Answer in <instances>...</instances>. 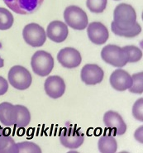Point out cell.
<instances>
[{
	"instance_id": "obj_16",
	"label": "cell",
	"mask_w": 143,
	"mask_h": 153,
	"mask_svg": "<svg viewBox=\"0 0 143 153\" xmlns=\"http://www.w3.org/2000/svg\"><path fill=\"white\" fill-rule=\"evenodd\" d=\"M109 81L112 87L114 89L118 91H125L132 86L133 79L126 71L118 69L113 72Z\"/></svg>"
},
{
	"instance_id": "obj_8",
	"label": "cell",
	"mask_w": 143,
	"mask_h": 153,
	"mask_svg": "<svg viewBox=\"0 0 143 153\" xmlns=\"http://www.w3.org/2000/svg\"><path fill=\"white\" fill-rule=\"evenodd\" d=\"M84 140V136L77 128L67 127L63 128L60 132L61 143L69 149H77L81 146Z\"/></svg>"
},
{
	"instance_id": "obj_11",
	"label": "cell",
	"mask_w": 143,
	"mask_h": 153,
	"mask_svg": "<svg viewBox=\"0 0 143 153\" xmlns=\"http://www.w3.org/2000/svg\"><path fill=\"white\" fill-rule=\"evenodd\" d=\"M104 123L106 128L114 135H123L127 131V125L120 114L114 111H107L104 116Z\"/></svg>"
},
{
	"instance_id": "obj_9",
	"label": "cell",
	"mask_w": 143,
	"mask_h": 153,
	"mask_svg": "<svg viewBox=\"0 0 143 153\" xmlns=\"http://www.w3.org/2000/svg\"><path fill=\"white\" fill-rule=\"evenodd\" d=\"M11 10L18 14H30L36 11L44 0H4Z\"/></svg>"
},
{
	"instance_id": "obj_27",
	"label": "cell",
	"mask_w": 143,
	"mask_h": 153,
	"mask_svg": "<svg viewBox=\"0 0 143 153\" xmlns=\"http://www.w3.org/2000/svg\"><path fill=\"white\" fill-rule=\"evenodd\" d=\"M115 1H119V0H115Z\"/></svg>"
},
{
	"instance_id": "obj_6",
	"label": "cell",
	"mask_w": 143,
	"mask_h": 153,
	"mask_svg": "<svg viewBox=\"0 0 143 153\" xmlns=\"http://www.w3.org/2000/svg\"><path fill=\"white\" fill-rule=\"evenodd\" d=\"M7 78L11 85L19 90L28 89L32 81L30 72L21 65H14L11 68Z\"/></svg>"
},
{
	"instance_id": "obj_20",
	"label": "cell",
	"mask_w": 143,
	"mask_h": 153,
	"mask_svg": "<svg viewBox=\"0 0 143 153\" xmlns=\"http://www.w3.org/2000/svg\"><path fill=\"white\" fill-rule=\"evenodd\" d=\"M133 84L129 88V91L136 94H142L143 92V73L140 72L137 74H134L132 76Z\"/></svg>"
},
{
	"instance_id": "obj_3",
	"label": "cell",
	"mask_w": 143,
	"mask_h": 153,
	"mask_svg": "<svg viewBox=\"0 0 143 153\" xmlns=\"http://www.w3.org/2000/svg\"><path fill=\"white\" fill-rule=\"evenodd\" d=\"M101 57L106 63L114 67L121 68L128 63V56L123 47L116 45H107L101 51Z\"/></svg>"
},
{
	"instance_id": "obj_17",
	"label": "cell",
	"mask_w": 143,
	"mask_h": 153,
	"mask_svg": "<svg viewBox=\"0 0 143 153\" xmlns=\"http://www.w3.org/2000/svg\"><path fill=\"white\" fill-rule=\"evenodd\" d=\"M17 143L7 129L0 126V153H18Z\"/></svg>"
},
{
	"instance_id": "obj_13",
	"label": "cell",
	"mask_w": 143,
	"mask_h": 153,
	"mask_svg": "<svg viewBox=\"0 0 143 153\" xmlns=\"http://www.w3.org/2000/svg\"><path fill=\"white\" fill-rule=\"evenodd\" d=\"M87 33L90 41L95 45H103L109 37L108 30L100 22H91L87 28Z\"/></svg>"
},
{
	"instance_id": "obj_22",
	"label": "cell",
	"mask_w": 143,
	"mask_h": 153,
	"mask_svg": "<svg viewBox=\"0 0 143 153\" xmlns=\"http://www.w3.org/2000/svg\"><path fill=\"white\" fill-rule=\"evenodd\" d=\"M128 56V62L134 63L139 61L142 58V51L138 47L134 46H127L123 47Z\"/></svg>"
},
{
	"instance_id": "obj_14",
	"label": "cell",
	"mask_w": 143,
	"mask_h": 153,
	"mask_svg": "<svg viewBox=\"0 0 143 153\" xmlns=\"http://www.w3.org/2000/svg\"><path fill=\"white\" fill-rule=\"evenodd\" d=\"M44 88L48 96L56 100L61 98L64 94L65 83L64 79L58 75L49 76L45 81Z\"/></svg>"
},
{
	"instance_id": "obj_15",
	"label": "cell",
	"mask_w": 143,
	"mask_h": 153,
	"mask_svg": "<svg viewBox=\"0 0 143 153\" xmlns=\"http://www.w3.org/2000/svg\"><path fill=\"white\" fill-rule=\"evenodd\" d=\"M46 34L54 42L61 43L65 41L68 36V27L63 22L53 21L47 27Z\"/></svg>"
},
{
	"instance_id": "obj_2",
	"label": "cell",
	"mask_w": 143,
	"mask_h": 153,
	"mask_svg": "<svg viewBox=\"0 0 143 153\" xmlns=\"http://www.w3.org/2000/svg\"><path fill=\"white\" fill-rule=\"evenodd\" d=\"M31 114L23 105H13L7 102L0 103V122L4 126L25 128L30 123Z\"/></svg>"
},
{
	"instance_id": "obj_21",
	"label": "cell",
	"mask_w": 143,
	"mask_h": 153,
	"mask_svg": "<svg viewBox=\"0 0 143 153\" xmlns=\"http://www.w3.org/2000/svg\"><path fill=\"white\" fill-rule=\"evenodd\" d=\"M107 0H87L86 6L89 10L94 13H103L107 7Z\"/></svg>"
},
{
	"instance_id": "obj_7",
	"label": "cell",
	"mask_w": 143,
	"mask_h": 153,
	"mask_svg": "<svg viewBox=\"0 0 143 153\" xmlns=\"http://www.w3.org/2000/svg\"><path fill=\"white\" fill-rule=\"evenodd\" d=\"M22 36L26 42L32 47L41 46L47 40L45 30L37 23H30L25 26Z\"/></svg>"
},
{
	"instance_id": "obj_24",
	"label": "cell",
	"mask_w": 143,
	"mask_h": 153,
	"mask_svg": "<svg viewBox=\"0 0 143 153\" xmlns=\"http://www.w3.org/2000/svg\"><path fill=\"white\" fill-rule=\"evenodd\" d=\"M143 99L141 98L137 100L133 107V115L136 120L140 122L143 121Z\"/></svg>"
},
{
	"instance_id": "obj_5",
	"label": "cell",
	"mask_w": 143,
	"mask_h": 153,
	"mask_svg": "<svg viewBox=\"0 0 143 153\" xmlns=\"http://www.w3.org/2000/svg\"><path fill=\"white\" fill-rule=\"evenodd\" d=\"M64 18L66 24L75 30H84L87 27L89 19L86 13L78 6H69L64 12Z\"/></svg>"
},
{
	"instance_id": "obj_18",
	"label": "cell",
	"mask_w": 143,
	"mask_h": 153,
	"mask_svg": "<svg viewBox=\"0 0 143 153\" xmlns=\"http://www.w3.org/2000/svg\"><path fill=\"white\" fill-rule=\"evenodd\" d=\"M98 146L102 153H114L117 152L118 143L113 136L104 135L99 139Z\"/></svg>"
},
{
	"instance_id": "obj_26",
	"label": "cell",
	"mask_w": 143,
	"mask_h": 153,
	"mask_svg": "<svg viewBox=\"0 0 143 153\" xmlns=\"http://www.w3.org/2000/svg\"><path fill=\"white\" fill-rule=\"evenodd\" d=\"M4 60L1 58V56H0V68H2L3 66H4Z\"/></svg>"
},
{
	"instance_id": "obj_25",
	"label": "cell",
	"mask_w": 143,
	"mask_h": 153,
	"mask_svg": "<svg viewBox=\"0 0 143 153\" xmlns=\"http://www.w3.org/2000/svg\"><path fill=\"white\" fill-rule=\"evenodd\" d=\"M8 89V84L7 81L2 76H0V95H4L6 94Z\"/></svg>"
},
{
	"instance_id": "obj_12",
	"label": "cell",
	"mask_w": 143,
	"mask_h": 153,
	"mask_svg": "<svg viewBox=\"0 0 143 153\" xmlns=\"http://www.w3.org/2000/svg\"><path fill=\"white\" fill-rule=\"evenodd\" d=\"M81 79L87 85H94L99 84L104 79V71L99 65L87 64L82 68Z\"/></svg>"
},
{
	"instance_id": "obj_1",
	"label": "cell",
	"mask_w": 143,
	"mask_h": 153,
	"mask_svg": "<svg viewBox=\"0 0 143 153\" xmlns=\"http://www.w3.org/2000/svg\"><path fill=\"white\" fill-rule=\"evenodd\" d=\"M111 28L115 35L122 37L133 38L139 35L142 27L136 22V11L133 6L120 4L115 7Z\"/></svg>"
},
{
	"instance_id": "obj_19",
	"label": "cell",
	"mask_w": 143,
	"mask_h": 153,
	"mask_svg": "<svg viewBox=\"0 0 143 153\" xmlns=\"http://www.w3.org/2000/svg\"><path fill=\"white\" fill-rule=\"evenodd\" d=\"M13 16L9 11L0 7V30H7L13 24Z\"/></svg>"
},
{
	"instance_id": "obj_10",
	"label": "cell",
	"mask_w": 143,
	"mask_h": 153,
	"mask_svg": "<svg viewBox=\"0 0 143 153\" xmlns=\"http://www.w3.org/2000/svg\"><path fill=\"white\" fill-rule=\"evenodd\" d=\"M57 60L63 67L73 69L81 64L82 57L79 51L73 47H66L59 51Z\"/></svg>"
},
{
	"instance_id": "obj_4",
	"label": "cell",
	"mask_w": 143,
	"mask_h": 153,
	"mask_svg": "<svg viewBox=\"0 0 143 153\" xmlns=\"http://www.w3.org/2000/svg\"><path fill=\"white\" fill-rule=\"evenodd\" d=\"M54 59L50 53L45 51H38L31 60L32 71L36 75L44 77L47 76L54 68Z\"/></svg>"
},
{
	"instance_id": "obj_23",
	"label": "cell",
	"mask_w": 143,
	"mask_h": 153,
	"mask_svg": "<svg viewBox=\"0 0 143 153\" xmlns=\"http://www.w3.org/2000/svg\"><path fill=\"white\" fill-rule=\"evenodd\" d=\"M17 146H18V152H41V150L39 146L31 142H23V143H17Z\"/></svg>"
}]
</instances>
